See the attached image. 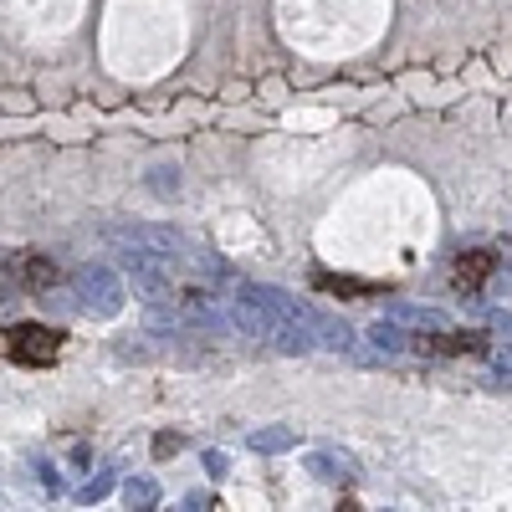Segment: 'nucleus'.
Returning <instances> with one entry per match:
<instances>
[{"instance_id": "nucleus-2", "label": "nucleus", "mask_w": 512, "mask_h": 512, "mask_svg": "<svg viewBox=\"0 0 512 512\" xmlns=\"http://www.w3.org/2000/svg\"><path fill=\"white\" fill-rule=\"evenodd\" d=\"M420 354H487V338L482 333H425L415 338Z\"/></svg>"}, {"instance_id": "nucleus-5", "label": "nucleus", "mask_w": 512, "mask_h": 512, "mask_svg": "<svg viewBox=\"0 0 512 512\" xmlns=\"http://www.w3.org/2000/svg\"><path fill=\"white\" fill-rule=\"evenodd\" d=\"M313 287H318V292H349V297H379V292H384V287H374V282L333 277V272H318V277H313Z\"/></svg>"}, {"instance_id": "nucleus-4", "label": "nucleus", "mask_w": 512, "mask_h": 512, "mask_svg": "<svg viewBox=\"0 0 512 512\" xmlns=\"http://www.w3.org/2000/svg\"><path fill=\"white\" fill-rule=\"evenodd\" d=\"M6 272H11V282L26 287V292H47V287L57 282V267L47 262V256H16Z\"/></svg>"}, {"instance_id": "nucleus-3", "label": "nucleus", "mask_w": 512, "mask_h": 512, "mask_svg": "<svg viewBox=\"0 0 512 512\" xmlns=\"http://www.w3.org/2000/svg\"><path fill=\"white\" fill-rule=\"evenodd\" d=\"M497 272V256L492 251H466L461 262H456V272H451V282H456V292H482V282Z\"/></svg>"}, {"instance_id": "nucleus-1", "label": "nucleus", "mask_w": 512, "mask_h": 512, "mask_svg": "<svg viewBox=\"0 0 512 512\" xmlns=\"http://www.w3.org/2000/svg\"><path fill=\"white\" fill-rule=\"evenodd\" d=\"M6 349H11L16 364L41 369V364H52V359L62 354V333H52L47 323H16V328L6 333Z\"/></svg>"}]
</instances>
